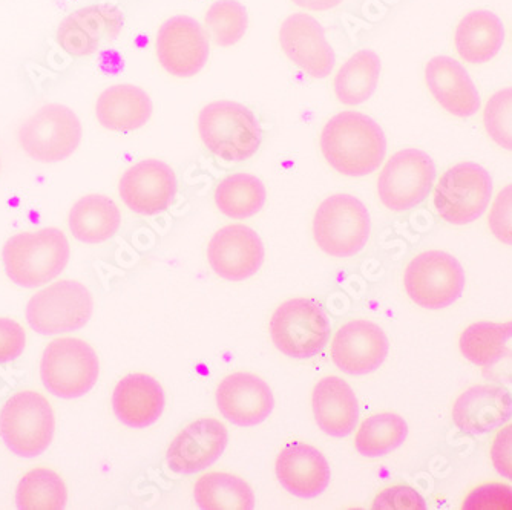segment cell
<instances>
[{
  "instance_id": "obj_33",
  "label": "cell",
  "mask_w": 512,
  "mask_h": 510,
  "mask_svg": "<svg viewBox=\"0 0 512 510\" xmlns=\"http://www.w3.org/2000/svg\"><path fill=\"white\" fill-rule=\"evenodd\" d=\"M407 435L408 425L401 416L393 412H381L368 417L359 426L355 448L364 457H382L398 449Z\"/></svg>"
},
{
  "instance_id": "obj_6",
  "label": "cell",
  "mask_w": 512,
  "mask_h": 510,
  "mask_svg": "<svg viewBox=\"0 0 512 510\" xmlns=\"http://www.w3.org/2000/svg\"><path fill=\"white\" fill-rule=\"evenodd\" d=\"M99 376V357L85 340L60 337L43 351L40 362L43 386L60 399L85 396L94 388Z\"/></svg>"
},
{
  "instance_id": "obj_16",
  "label": "cell",
  "mask_w": 512,
  "mask_h": 510,
  "mask_svg": "<svg viewBox=\"0 0 512 510\" xmlns=\"http://www.w3.org/2000/svg\"><path fill=\"white\" fill-rule=\"evenodd\" d=\"M284 54L313 79H325L335 68V53L325 39L324 28L309 14H292L279 28Z\"/></svg>"
},
{
  "instance_id": "obj_27",
  "label": "cell",
  "mask_w": 512,
  "mask_h": 510,
  "mask_svg": "<svg viewBox=\"0 0 512 510\" xmlns=\"http://www.w3.org/2000/svg\"><path fill=\"white\" fill-rule=\"evenodd\" d=\"M152 111L151 97L142 88L129 83L109 86L96 103L97 120L112 132H132L143 128Z\"/></svg>"
},
{
  "instance_id": "obj_29",
  "label": "cell",
  "mask_w": 512,
  "mask_h": 510,
  "mask_svg": "<svg viewBox=\"0 0 512 510\" xmlns=\"http://www.w3.org/2000/svg\"><path fill=\"white\" fill-rule=\"evenodd\" d=\"M381 57L371 50H359L336 72V99L345 106H358L375 94L381 77Z\"/></svg>"
},
{
  "instance_id": "obj_22",
  "label": "cell",
  "mask_w": 512,
  "mask_h": 510,
  "mask_svg": "<svg viewBox=\"0 0 512 510\" xmlns=\"http://www.w3.org/2000/svg\"><path fill=\"white\" fill-rule=\"evenodd\" d=\"M275 471L281 486L299 498H316L324 494L332 478L327 458L306 443H292L279 452Z\"/></svg>"
},
{
  "instance_id": "obj_4",
  "label": "cell",
  "mask_w": 512,
  "mask_h": 510,
  "mask_svg": "<svg viewBox=\"0 0 512 510\" xmlns=\"http://www.w3.org/2000/svg\"><path fill=\"white\" fill-rule=\"evenodd\" d=\"M54 429L53 406L37 391H19L0 409V437L17 457L43 454L53 442Z\"/></svg>"
},
{
  "instance_id": "obj_35",
  "label": "cell",
  "mask_w": 512,
  "mask_h": 510,
  "mask_svg": "<svg viewBox=\"0 0 512 510\" xmlns=\"http://www.w3.org/2000/svg\"><path fill=\"white\" fill-rule=\"evenodd\" d=\"M247 11L238 0H218L206 13L207 30L215 45H237L247 31Z\"/></svg>"
},
{
  "instance_id": "obj_32",
  "label": "cell",
  "mask_w": 512,
  "mask_h": 510,
  "mask_svg": "<svg viewBox=\"0 0 512 510\" xmlns=\"http://www.w3.org/2000/svg\"><path fill=\"white\" fill-rule=\"evenodd\" d=\"M512 321L476 322L460 334L459 347L465 359L477 367L490 368L511 354Z\"/></svg>"
},
{
  "instance_id": "obj_9",
  "label": "cell",
  "mask_w": 512,
  "mask_h": 510,
  "mask_svg": "<svg viewBox=\"0 0 512 510\" xmlns=\"http://www.w3.org/2000/svg\"><path fill=\"white\" fill-rule=\"evenodd\" d=\"M83 137L82 123L68 106H42L17 132L20 148L39 163H59L71 157Z\"/></svg>"
},
{
  "instance_id": "obj_23",
  "label": "cell",
  "mask_w": 512,
  "mask_h": 510,
  "mask_svg": "<svg viewBox=\"0 0 512 510\" xmlns=\"http://www.w3.org/2000/svg\"><path fill=\"white\" fill-rule=\"evenodd\" d=\"M451 416L454 425L467 434L496 431L511 419V393L502 386H471L457 397Z\"/></svg>"
},
{
  "instance_id": "obj_28",
  "label": "cell",
  "mask_w": 512,
  "mask_h": 510,
  "mask_svg": "<svg viewBox=\"0 0 512 510\" xmlns=\"http://www.w3.org/2000/svg\"><path fill=\"white\" fill-rule=\"evenodd\" d=\"M68 221L74 238L85 244H102L119 232L122 212L111 198L91 193L74 204Z\"/></svg>"
},
{
  "instance_id": "obj_19",
  "label": "cell",
  "mask_w": 512,
  "mask_h": 510,
  "mask_svg": "<svg viewBox=\"0 0 512 510\" xmlns=\"http://www.w3.org/2000/svg\"><path fill=\"white\" fill-rule=\"evenodd\" d=\"M229 442L226 426L217 419L195 420L175 437L168 449V466L180 475L204 471L223 455Z\"/></svg>"
},
{
  "instance_id": "obj_31",
  "label": "cell",
  "mask_w": 512,
  "mask_h": 510,
  "mask_svg": "<svg viewBox=\"0 0 512 510\" xmlns=\"http://www.w3.org/2000/svg\"><path fill=\"white\" fill-rule=\"evenodd\" d=\"M267 200V190L260 178L238 172L227 175L215 189V204L232 220H246L260 213Z\"/></svg>"
},
{
  "instance_id": "obj_3",
  "label": "cell",
  "mask_w": 512,
  "mask_h": 510,
  "mask_svg": "<svg viewBox=\"0 0 512 510\" xmlns=\"http://www.w3.org/2000/svg\"><path fill=\"white\" fill-rule=\"evenodd\" d=\"M198 132L207 151L227 163H241L258 152L263 141L260 120L247 106L218 100L201 109Z\"/></svg>"
},
{
  "instance_id": "obj_21",
  "label": "cell",
  "mask_w": 512,
  "mask_h": 510,
  "mask_svg": "<svg viewBox=\"0 0 512 510\" xmlns=\"http://www.w3.org/2000/svg\"><path fill=\"white\" fill-rule=\"evenodd\" d=\"M425 85L437 105L454 117H473L480 111L479 91L467 69L453 57H433L425 66Z\"/></svg>"
},
{
  "instance_id": "obj_7",
  "label": "cell",
  "mask_w": 512,
  "mask_h": 510,
  "mask_svg": "<svg viewBox=\"0 0 512 510\" xmlns=\"http://www.w3.org/2000/svg\"><path fill=\"white\" fill-rule=\"evenodd\" d=\"M493 178L473 161L450 167L434 189L433 204L437 216L453 226L474 223L490 206Z\"/></svg>"
},
{
  "instance_id": "obj_1",
  "label": "cell",
  "mask_w": 512,
  "mask_h": 510,
  "mask_svg": "<svg viewBox=\"0 0 512 510\" xmlns=\"http://www.w3.org/2000/svg\"><path fill=\"white\" fill-rule=\"evenodd\" d=\"M319 144L330 167L352 178L376 172L387 152V138L381 126L356 111L333 115L322 128Z\"/></svg>"
},
{
  "instance_id": "obj_14",
  "label": "cell",
  "mask_w": 512,
  "mask_h": 510,
  "mask_svg": "<svg viewBox=\"0 0 512 510\" xmlns=\"http://www.w3.org/2000/svg\"><path fill=\"white\" fill-rule=\"evenodd\" d=\"M266 250L260 235L244 224H229L214 233L207 246V261L224 281L241 282L261 269Z\"/></svg>"
},
{
  "instance_id": "obj_40",
  "label": "cell",
  "mask_w": 512,
  "mask_h": 510,
  "mask_svg": "<svg viewBox=\"0 0 512 510\" xmlns=\"http://www.w3.org/2000/svg\"><path fill=\"white\" fill-rule=\"evenodd\" d=\"M27 348V333L13 319L0 318V363L22 356Z\"/></svg>"
},
{
  "instance_id": "obj_41",
  "label": "cell",
  "mask_w": 512,
  "mask_h": 510,
  "mask_svg": "<svg viewBox=\"0 0 512 510\" xmlns=\"http://www.w3.org/2000/svg\"><path fill=\"white\" fill-rule=\"evenodd\" d=\"M490 454L496 471L512 481V423L499 429L491 445Z\"/></svg>"
},
{
  "instance_id": "obj_42",
  "label": "cell",
  "mask_w": 512,
  "mask_h": 510,
  "mask_svg": "<svg viewBox=\"0 0 512 510\" xmlns=\"http://www.w3.org/2000/svg\"><path fill=\"white\" fill-rule=\"evenodd\" d=\"M292 2L307 11H329L339 7L344 0H292Z\"/></svg>"
},
{
  "instance_id": "obj_38",
  "label": "cell",
  "mask_w": 512,
  "mask_h": 510,
  "mask_svg": "<svg viewBox=\"0 0 512 510\" xmlns=\"http://www.w3.org/2000/svg\"><path fill=\"white\" fill-rule=\"evenodd\" d=\"M488 227L497 241L512 247V184L503 187L494 198L488 215Z\"/></svg>"
},
{
  "instance_id": "obj_37",
  "label": "cell",
  "mask_w": 512,
  "mask_h": 510,
  "mask_svg": "<svg viewBox=\"0 0 512 510\" xmlns=\"http://www.w3.org/2000/svg\"><path fill=\"white\" fill-rule=\"evenodd\" d=\"M463 510H512V488L503 483L477 486L463 500Z\"/></svg>"
},
{
  "instance_id": "obj_20",
  "label": "cell",
  "mask_w": 512,
  "mask_h": 510,
  "mask_svg": "<svg viewBox=\"0 0 512 510\" xmlns=\"http://www.w3.org/2000/svg\"><path fill=\"white\" fill-rule=\"evenodd\" d=\"M217 405L221 414L234 425L252 428L272 414L275 399L270 386L250 373H234L218 385Z\"/></svg>"
},
{
  "instance_id": "obj_13",
  "label": "cell",
  "mask_w": 512,
  "mask_h": 510,
  "mask_svg": "<svg viewBox=\"0 0 512 510\" xmlns=\"http://www.w3.org/2000/svg\"><path fill=\"white\" fill-rule=\"evenodd\" d=\"M125 16L112 4L89 5L69 14L57 28L56 40L66 54L86 57L114 42L122 33Z\"/></svg>"
},
{
  "instance_id": "obj_30",
  "label": "cell",
  "mask_w": 512,
  "mask_h": 510,
  "mask_svg": "<svg viewBox=\"0 0 512 510\" xmlns=\"http://www.w3.org/2000/svg\"><path fill=\"white\" fill-rule=\"evenodd\" d=\"M194 497L198 507L204 510H250L255 507V495L249 484L227 472H211L198 478Z\"/></svg>"
},
{
  "instance_id": "obj_36",
  "label": "cell",
  "mask_w": 512,
  "mask_h": 510,
  "mask_svg": "<svg viewBox=\"0 0 512 510\" xmlns=\"http://www.w3.org/2000/svg\"><path fill=\"white\" fill-rule=\"evenodd\" d=\"M486 134L497 146L512 152V86L491 95L483 109Z\"/></svg>"
},
{
  "instance_id": "obj_18",
  "label": "cell",
  "mask_w": 512,
  "mask_h": 510,
  "mask_svg": "<svg viewBox=\"0 0 512 510\" xmlns=\"http://www.w3.org/2000/svg\"><path fill=\"white\" fill-rule=\"evenodd\" d=\"M123 203L138 215L152 216L169 209L177 193V177L169 164L143 160L129 167L119 184Z\"/></svg>"
},
{
  "instance_id": "obj_43",
  "label": "cell",
  "mask_w": 512,
  "mask_h": 510,
  "mask_svg": "<svg viewBox=\"0 0 512 510\" xmlns=\"http://www.w3.org/2000/svg\"><path fill=\"white\" fill-rule=\"evenodd\" d=\"M0 167H2V164H0Z\"/></svg>"
},
{
  "instance_id": "obj_5",
  "label": "cell",
  "mask_w": 512,
  "mask_h": 510,
  "mask_svg": "<svg viewBox=\"0 0 512 510\" xmlns=\"http://www.w3.org/2000/svg\"><path fill=\"white\" fill-rule=\"evenodd\" d=\"M370 233V213L352 195L336 193L325 198L316 209L313 238L325 255L352 258L367 246Z\"/></svg>"
},
{
  "instance_id": "obj_10",
  "label": "cell",
  "mask_w": 512,
  "mask_h": 510,
  "mask_svg": "<svg viewBox=\"0 0 512 510\" xmlns=\"http://www.w3.org/2000/svg\"><path fill=\"white\" fill-rule=\"evenodd\" d=\"M462 265L450 253L428 250L408 262L404 287L411 301L427 310L453 305L465 288Z\"/></svg>"
},
{
  "instance_id": "obj_26",
  "label": "cell",
  "mask_w": 512,
  "mask_h": 510,
  "mask_svg": "<svg viewBox=\"0 0 512 510\" xmlns=\"http://www.w3.org/2000/svg\"><path fill=\"white\" fill-rule=\"evenodd\" d=\"M505 42V27L499 16L474 10L460 19L454 31V46L463 62L483 65L493 60Z\"/></svg>"
},
{
  "instance_id": "obj_11",
  "label": "cell",
  "mask_w": 512,
  "mask_h": 510,
  "mask_svg": "<svg viewBox=\"0 0 512 510\" xmlns=\"http://www.w3.org/2000/svg\"><path fill=\"white\" fill-rule=\"evenodd\" d=\"M92 311L91 291L80 282L63 279L37 291L28 301L27 321L36 333L54 336L85 327Z\"/></svg>"
},
{
  "instance_id": "obj_34",
  "label": "cell",
  "mask_w": 512,
  "mask_h": 510,
  "mask_svg": "<svg viewBox=\"0 0 512 510\" xmlns=\"http://www.w3.org/2000/svg\"><path fill=\"white\" fill-rule=\"evenodd\" d=\"M68 501L65 481L53 469L36 468L20 478L16 504L22 510H60Z\"/></svg>"
},
{
  "instance_id": "obj_15",
  "label": "cell",
  "mask_w": 512,
  "mask_h": 510,
  "mask_svg": "<svg viewBox=\"0 0 512 510\" xmlns=\"http://www.w3.org/2000/svg\"><path fill=\"white\" fill-rule=\"evenodd\" d=\"M160 65L171 76H197L209 59V40L197 20L175 16L160 28L155 40Z\"/></svg>"
},
{
  "instance_id": "obj_24",
  "label": "cell",
  "mask_w": 512,
  "mask_h": 510,
  "mask_svg": "<svg viewBox=\"0 0 512 510\" xmlns=\"http://www.w3.org/2000/svg\"><path fill=\"white\" fill-rule=\"evenodd\" d=\"M165 403V391L158 380L143 373L123 377L112 394L115 417L134 429L154 425L163 414Z\"/></svg>"
},
{
  "instance_id": "obj_12",
  "label": "cell",
  "mask_w": 512,
  "mask_h": 510,
  "mask_svg": "<svg viewBox=\"0 0 512 510\" xmlns=\"http://www.w3.org/2000/svg\"><path fill=\"white\" fill-rule=\"evenodd\" d=\"M436 180V166L427 152L405 148L394 152L378 178L381 203L391 212H407L424 203Z\"/></svg>"
},
{
  "instance_id": "obj_8",
  "label": "cell",
  "mask_w": 512,
  "mask_h": 510,
  "mask_svg": "<svg viewBox=\"0 0 512 510\" xmlns=\"http://www.w3.org/2000/svg\"><path fill=\"white\" fill-rule=\"evenodd\" d=\"M330 319L319 302L295 298L283 302L270 319L273 344L284 356L310 359L327 344Z\"/></svg>"
},
{
  "instance_id": "obj_25",
  "label": "cell",
  "mask_w": 512,
  "mask_h": 510,
  "mask_svg": "<svg viewBox=\"0 0 512 510\" xmlns=\"http://www.w3.org/2000/svg\"><path fill=\"white\" fill-rule=\"evenodd\" d=\"M312 408L319 429L335 439L352 434L358 425V399L352 386L341 377H324L316 383Z\"/></svg>"
},
{
  "instance_id": "obj_2",
  "label": "cell",
  "mask_w": 512,
  "mask_h": 510,
  "mask_svg": "<svg viewBox=\"0 0 512 510\" xmlns=\"http://www.w3.org/2000/svg\"><path fill=\"white\" fill-rule=\"evenodd\" d=\"M71 247L65 233L56 227L17 233L5 242V273L11 282L25 288L40 287L62 275Z\"/></svg>"
},
{
  "instance_id": "obj_39",
  "label": "cell",
  "mask_w": 512,
  "mask_h": 510,
  "mask_svg": "<svg viewBox=\"0 0 512 510\" xmlns=\"http://www.w3.org/2000/svg\"><path fill=\"white\" fill-rule=\"evenodd\" d=\"M376 510H425L424 498L408 486H393L385 489L373 503Z\"/></svg>"
},
{
  "instance_id": "obj_17",
  "label": "cell",
  "mask_w": 512,
  "mask_h": 510,
  "mask_svg": "<svg viewBox=\"0 0 512 510\" xmlns=\"http://www.w3.org/2000/svg\"><path fill=\"white\" fill-rule=\"evenodd\" d=\"M388 339L375 322L355 319L333 337L332 359L348 376H367L378 370L388 356Z\"/></svg>"
}]
</instances>
